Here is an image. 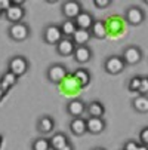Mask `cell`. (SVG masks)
I'll use <instances>...</instances> for the list:
<instances>
[{
  "label": "cell",
  "mask_w": 148,
  "mask_h": 150,
  "mask_svg": "<svg viewBox=\"0 0 148 150\" xmlns=\"http://www.w3.org/2000/svg\"><path fill=\"white\" fill-rule=\"evenodd\" d=\"M8 36H9L11 40L21 43V42H25L31 36V27H30V24L25 23V21L18 23V24H9Z\"/></svg>",
  "instance_id": "1"
},
{
  "label": "cell",
  "mask_w": 148,
  "mask_h": 150,
  "mask_svg": "<svg viewBox=\"0 0 148 150\" xmlns=\"http://www.w3.org/2000/svg\"><path fill=\"white\" fill-rule=\"evenodd\" d=\"M25 2L24 0H12V5L11 8L5 12V18L9 21V24H18V23H22L27 12L24 8Z\"/></svg>",
  "instance_id": "2"
},
{
  "label": "cell",
  "mask_w": 148,
  "mask_h": 150,
  "mask_svg": "<svg viewBox=\"0 0 148 150\" xmlns=\"http://www.w3.org/2000/svg\"><path fill=\"white\" fill-rule=\"evenodd\" d=\"M8 70L16 74L18 77H22L30 70V61L24 55H13L8 61Z\"/></svg>",
  "instance_id": "3"
},
{
  "label": "cell",
  "mask_w": 148,
  "mask_h": 150,
  "mask_svg": "<svg viewBox=\"0 0 148 150\" xmlns=\"http://www.w3.org/2000/svg\"><path fill=\"white\" fill-rule=\"evenodd\" d=\"M102 67H104V71L107 74L117 76V74H121L128 66H126V62L121 58V55H108L104 59Z\"/></svg>",
  "instance_id": "4"
},
{
  "label": "cell",
  "mask_w": 148,
  "mask_h": 150,
  "mask_svg": "<svg viewBox=\"0 0 148 150\" xmlns=\"http://www.w3.org/2000/svg\"><path fill=\"white\" fill-rule=\"evenodd\" d=\"M67 76H68V67L62 62H52L46 70V79L53 85L61 83Z\"/></svg>",
  "instance_id": "5"
},
{
  "label": "cell",
  "mask_w": 148,
  "mask_h": 150,
  "mask_svg": "<svg viewBox=\"0 0 148 150\" xmlns=\"http://www.w3.org/2000/svg\"><path fill=\"white\" fill-rule=\"evenodd\" d=\"M145 18H147L145 11L141 6H138V5H130L129 8H126V11H124V19H126V23H128L129 25H132V27L142 25Z\"/></svg>",
  "instance_id": "6"
},
{
  "label": "cell",
  "mask_w": 148,
  "mask_h": 150,
  "mask_svg": "<svg viewBox=\"0 0 148 150\" xmlns=\"http://www.w3.org/2000/svg\"><path fill=\"white\" fill-rule=\"evenodd\" d=\"M120 55L124 59L126 66H136V64H139L142 61V58H144V52H142V49L138 45L124 46Z\"/></svg>",
  "instance_id": "7"
},
{
  "label": "cell",
  "mask_w": 148,
  "mask_h": 150,
  "mask_svg": "<svg viewBox=\"0 0 148 150\" xmlns=\"http://www.w3.org/2000/svg\"><path fill=\"white\" fill-rule=\"evenodd\" d=\"M55 126H56V120L51 115H41L36 120V129L40 135H43V137H46L49 134H53Z\"/></svg>",
  "instance_id": "8"
},
{
  "label": "cell",
  "mask_w": 148,
  "mask_h": 150,
  "mask_svg": "<svg viewBox=\"0 0 148 150\" xmlns=\"http://www.w3.org/2000/svg\"><path fill=\"white\" fill-rule=\"evenodd\" d=\"M61 15L64 19H76L77 15L83 11V6L79 0H65L61 3Z\"/></svg>",
  "instance_id": "9"
},
{
  "label": "cell",
  "mask_w": 148,
  "mask_h": 150,
  "mask_svg": "<svg viewBox=\"0 0 148 150\" xmlns=\"http://www.w3.org/2000/svg\"><path fill=\"white\" fill-rule=\"evenodd\" d=\"M41 39L46 45L55 46L58 42L62 39V33L59 28V24H48L45 25L43 31H41Z\"/></svg>",
  "instance_id": "10"
},
{
  "label": "cell",
  "mask_w": 148,
  "mask_h": 150,
  "mask_svg": "<svg viewBox=\"0 0 148 150\" xmlns=\"http://www.w3.org/2000/svg\"><path fill=\"white\" fill-rule=\"evenodd\" d=\"M86 103H84L81 98H73L65 104V112L68 116L74 117H83V115L86 113Z\"/></svg>",
  "instance_id": "11"
},
{
  "label": "cell",
  "mask_w": 148,
  "mask_h": 150,
  "mask_svg": "<svg viewBox=\"0 0 148 150\" xmlns=\"http://www.w3.org/2000/svg\"><path fill=\"white\" fill-rule=\"evenodd\" d=\"M55 51L61 57H73V54L76 51V45L71 37H62L55 45Z\"/></svg>",
  "instance_id": "12"
},
{
  "label": "cell",
  "mask_w": 148,
  "mask_h": 150,
  "mask_svg": "<svg viewBox=\"0 0 148 150\" xmlns=\"http://www.w3.org/2000/svg\"><path fill=\"white\" fill-rule=\"evenodd\" d=\"M88 134L90 135H99L107 129V120L104 117H88L86 119Z\"/></svg>",
  "instance_id": "13"
},
{
  "label": "cell",
  "mask_w": 148,
  "mask_h": 150,
  "mask_svg": "<svg viewBox=\"0 0 148 150\" xmlns=\"http://www.w3.org/2000/svg\"><path fill=\"white\" fill-rule=\"evenodd\" d=\"M93 58V51L90 49V46H76V51L73 54V59L77 62V64H81V66H84V64L90 62Z\"/></svg>",
  "instance_id": "14"
},
{
  "label": "cell",
  "mask_w": 148,
  "mask_h": 150,
  "mask_svg": "<svg viewBox=\"0 0 148 150\" xmlns=\"http://www.w3.org/2000/svg\"><path fill=\"white\" fill-rule=\"evenodd\" d=\"M74 23H76L77 28H80V30H90V27H92L93 23H95V16H93L92 12L83 9V11L77 15V18L74 19Z\"/></svg>",
  "instance_id": "15"
},
{
  "label": "cell",
  "mask_w": 148,
  "mask_h": 150,
  "mask_svg": "<svg viewBox=\"0 0 148 150\" xmlns=\"http://www.w3.org/2000/svg\"><path fill=\"white\" fill-rule=\"evenodd\" d=\"M49 143H51V150H59L71 141H70V137L64 131H56L49 137Z\"/></svg>",
  "instance_id": "16"
},
{
  "label": "cell",
  "mask_w": 148,
  "mask_h": 150,
  "mask_svg": "<svg viewBox=\"0 0 148 150\" xmlns=\"http://www.w3.org/2000/svg\"><path fill=\"white\" fill-rule=\"evenodd\" d=\"M105 112H107V109H105L104 103H101L99 100H92L86 105L88 117H104Z\"/></svg>",
  "instance_id": "17"
},
{
  "label": "cell",
  "mask_w": 148,
  "mask_h": 150,
  "mask_svg": "<svg viewBox=\"0 0 148 150\" xmlns=\"http://www.w3.org/2000/svg\"><path fill=\"white\" fill-rule=\"evenodd\" d=\"M68 128L73 135L76 137H83L84 134H88V126H86V119L84 117H74L70 120Z\"/></svg>",
  "instance_id": "18"
},
{
  "label": "cell",
  "mask_w": 148,
  "mask_h": 150,
  "mask_svg": "<svg viewBox=\"0 0 148 150\" xmlns=\"http://www.w3.org/2000/svg\"><path fill=\"white\" fill-rule=\"evenodd\" d=\"M89 31H90L92 39H98V40H104L108 36V27H107L104 19H95V23Z\"/></svg>",
  "instance_id": "19"
},
{
  "label": "cell",
  "mask_w": 148,
  "mask_h": 150,
  "mask_svg": "<svg viewBox=\"0 0 148 150\" xmlns=\"http://www.w3.org/2000/svg\"><path fill=\"white\" fill-rule=\"evenodd\" d=\"M73 77L77 80V83L80 85V88H88L90 82H92V74L86 67H77L73 71Z\"/></svg>",
  "instance_id": "20"
},
{
  "label": "cell",
  "mask_w": 148,
  "mask_h": 150,
  "mask_svg": "<svg viewBox=\"0 0 148 150\" xmlns=\"http://www.w3.org/2000/svg\"><path fill=\"white\" fill-rule=\"evenodd\" d=\"M18 80H19V77L16 74H13L12 71L6 70L2 76H0V86H2L3 91L8 94L13 86H16V85H18Z\"/></svg>",
  "instance_id": "21"
},
{
  "label": "cell",
  "mask_w": 148,
  "mask_h": 150,
  "mask_svg": "<svg viewBox=\"0 0 148 150\" xmlns=\"http://www.w3.org/2000/svg\"><path fill=\"white\" fill-rule=\"evenodd\" d=\"M132 109L138 113H148V95H135L130 101Z\"/></svg>",
  "instance_id": "22"
},
{
  "label": "cell",
  "mask_w": 148,
  "mask_h": 150,
  "mask_svg": "<svg viewBox=\"0 0 148 150\" xmlns=\"http://www.w3.org/2000/svg\"><path fill=\"white\" fill-rule=\"evenodd\" d=\"M71 39H73L76 46H88L90 39H92V36H90V31L89 30H80V28H77L76 34Z\"/></svg>",
  "instance_id": "23"
},
{
  "label": "cell",
  "mask_w": 148,
  "mask_h": 150,
  "mask_svg": "<svg viewBox=\"0 0 148 150\" xmlns=\"http://www.w3.org/2000/svg\"><path fill=\"white\" fill-rule=\"evenodd\" d=\"M59 28H61L62 37H73L77 31V25L73 19H64L59 24Z\"/></svg>",
  "instance_id": "24"
},
{
  "label": "cell",
  "mask_w": 148,
  "mask_h": 150,
  "mask_svg": "<svg viewBox=\"0 0 148 150\" xmlns=\"http://www.w3.org/2000/svg\"><path fill=\"white\" fill-rule=\"evenodd\" d=\"M30 147H31V150H51V143H49L48 137L39 135L31 141Z\"/></svg>",
  "instance_id": "25"
},
{
  "label": "cell",
  "mask_w": 148,
  "mask_h": 150,
  "mask_svg": "<svg viewBox=\"0 0 148 150\" xmlns=\"http://www.w3.org/2000/svg\"><path fill=\"white\" fill-rule=\"evenodd\" d=\"M141 74H135L132 76L129 80H128V85H126V88H128L129 92H133L138 95V91H139V86H141Z\"/></svg>",
  "instance_id": "26"
},
{
  "label": "cell",
  "mask_w": 148,
  "mask_h": 150,
  "mask_svg": "<svg viewBox=\"0 0 148 150\" xmlns=\"http://www.w3.org/2000/svg\"><path fill=\"white\" fill-rule=\"evenodd\" d=\"M138 95H148V76L141 77V86H139Z\"/></svg>",
  "instance_id": "27"
},
{
  "label": "cell",
  "mask_w": 148,
  "mask_h": 150,
  "mask_svg": "<svg viewBox=\"0 0 148 150\" xmlns=\"http://www.w3.org/2000/svg\"><path fill=\"white\" fill-rule=\"evenodd\" d=\"M138 141H139L141 144H145V146H148V125H147V126H144L142 129L139 131Z\"/></svg>",
  "instance_id": "28"
},
{
  "label": "cell",
  "mask_w": 148,
  "mask_h": 150,
  "mask_svg": "<svg viewBox=\"0 0 148 150\" xmlns=\"http://www.w3.org/2000/svg\"><path fill=\"white\" fill-rule=\"evenodd\" d=\"M139 147V141L136 140H128V141H124L121 150H138Z\"/></svg>",
  "instance_id": "29"
},
{
  "label": "cell",
  "mask_w": 148,
  "mask_h": 150,
  "mask_svg": "<svg viewBox=\"0 0 148 150\" xmlns=\"http://www.w3.org/2000/svg\"><path fill=\"white\" fill-rule=\"evenodd\" d=\"M93 6L96 9H107L111 6V0H93Z\"/></svg>",
  "instance_id": "30"
},
{
  "label": "cell",
  "mask_w": 148,
  "mask_h": 150,
  "mask_svg": "<svg viewBox=\"0 0 148 150\" xmlns=\"http://www.w3.org/2000/svg\"><path fill=\"white\" fill-rule=\"evenodd\" d=\"M11 5H12V0H0V11L5 13L11 8Z\"/></svg>",
  "instance_id": "31"
},
{
  "label": "cell",
  "mask_w": 148,
  "mask_h": 150,
  "mask_svg": "<svg viewBox=\"0 0 148 150\" xmlns=\"http://www.w3.org/2000/svg\"><path fill=\"white\" fill-rule=\"evenodd\" d=\"M59 150H76V149H74V144L73 143H68L67 146H64V147L59 149Z\"/></svg>",
  "instance_id": "32"
},
{
  "label": "cell",
  "mask_w": 148,
  "mask_h": 150,
  "mask_svg": "<svg viewBox=\"0 0 148 150\" xmlns=\"http://www.w3.org/2000/svg\"><path fill=\"white\" fill-rule=\"evenodd\" d=\"M6 95H8V94L3 91V88H2V86H0V103H2V101L6 98Z\"/></svg>",
  "instance_id": "33"
},
{
  "label": "cell",
  "mask_w": 148,
  "mask_h": 150,
  "mask_svg": "<svg viewBox=\"0 0 148 150\" xmlns=\"http://www.w3.org/2000/svg\"><path fill=\"white\" fill-rule=\"evenodd\" d=\"M138 150H148V146H145V144H141V143H139V147H138Z\"/></svg>",
  "instance_id": "34"
},
{
  "label": "cell",
  "mask_w": 148,
  "mask_h": 150,
  "mask_svg": "<svg viewBox=\"0 0 148 150\" xmlns=\"http://www.w3.org/2000/svg\"><path fill=\"white\" fill-rule=\"evenodd\" d=\"M92 150H107V149H104V147H93Z\"/></svg>",
  "instance_id": "35"
},
{
  "label": "cell",
  "mask_w": 148,
  "mask_h": 150,
  "mask_svg": "<svg viewBox=\"0 0 148 150\" xmlns=\"http://www.w3.org/2000/svg\"><path fill=\"white\" fill-rule=\"evenodd\" d=\"M2 146H3V137L0 135V149H2Z\"/></svg>",
  "instance_id": "36"
},
{
  "label": "cell",
  "mask_w": 148,
  "mask_h": 150,
  "mask_svg": "<svg viewBox=\"0 0 148 150\" xmlns=\"http://www.w3.org/2000/svg\"><path fill=\"white\" fill-rule=\"evenodd\" d=\"M3 16H5V13H3L2 11H0V18H3Z\"/></svg>",
  "instance_id": "37"
}]
</instances>
